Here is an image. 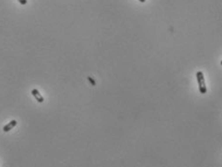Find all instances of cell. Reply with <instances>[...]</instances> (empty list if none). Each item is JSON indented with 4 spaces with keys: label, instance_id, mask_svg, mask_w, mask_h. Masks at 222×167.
Listing matches in <instances>:
<instances>
[{
    "label": "cell",
    "instance_id": "6da1fadb",
    "mask_svg": "<svg viewBox=\"0 0 222 167\" xmlns=\"http://www.w3.org/2000/svg\"><path fill=\"white\" fill-rule=\"evenodd\" d=\"M196 78H197V82H198V87H199V92L201 94H206L207 93V86H206L205 82V77L203 72L199 71L196 72Z\"/></svg>",
    "mask_w": 222,
    "mask_h": 167
},
{
    "label": "cell",
    "instance_id": "7a4b0ae2",
    "mask_svg": "<svg viewBox=\"0 0 222 167\" xmlns=\"http://www.w3.org/2000/svg\"><path fill=\"white\" fill-rule=\"evenodd\" d=\"M31 94H32L33 97L35 98V100H36L38 102H40V103L44 102V97L41 95V93L37 89H33L32 91H31Z\"/></svg>",
    "mask_w": 222,
    "mask_h": 167
},
{
    "label": "cell",
    "instance_id": "3957f363",
    "mask_svg": "<svg viewBox=\"0 0 222 167\" xmlns=\"http://www.w3.org/2000/svg\"><path fill=\"white\" fill-rule=\"evenodd\" d=\"M17 124H18V122L15 121V120H12L10 123H8L7 125H5L4 127H3V131L4 132L10 131L11 130H13V128L15 127V126H17Z\"/></svg>",
    "mask_w": 222,
    "mask_h": 167
},
{
    "label": "cell",
    "instance_id": "277c9868",
    "mask_svg": "<svg viewBox=\"0 0 222 167\" xmlns=\"http://www.w3.org/2000/svg\"><path fill=\"white\" fill-rule=\"evenodd\" d=\"M18 1L20 3V5H26L27 4V0H18Z\"/></svg>",
    "mask_w": 222,
    "mask_h": 167
},
{
    "label": "cell",
    "instance_id": "5b68a950",
    "mask_svg": "<svg viewBox=\"0 0 222 167\" xmlns=\"http://www.w3.org/2000/svg\"><path fill=\"white\" fill-rule=\"evenodd\" d=\"M139 1H140L141 3H145V2H146V0H139Z\"/></svg>",
    "mask_w": 222,
    "mask_h": 167
}]
</instances>
